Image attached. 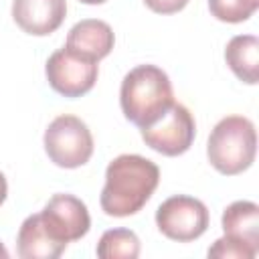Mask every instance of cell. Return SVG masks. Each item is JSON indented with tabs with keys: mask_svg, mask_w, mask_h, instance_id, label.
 Wrapping results in <instances>:
<instances>
[{
	"mask_svg": "<svg viewBox=\"0 0 259 259\" xmlns=\"http://www.w3.org/2000/svg\"><path fill=\"white\" fill-rule=\"evenodd\" d=\"M160 182V168L140 156L121 154L105 168V184L99 204L109 217H130L146 206Z\"/></svg>",
	"mask_w": 259,
	"mask_h": 259,
	"instance_id": "obj_1",
	"label": "cell"
},
{
	"mask_svg": "<svg viewBox=\"0 0 259 259\" xmlns=\"http://www.w3.org/2000/svg\"><path fill=\"white\" fill-rule=\"evenodd\" d=\"M174 103L170 77L156 65H138L125 73L119 89V105L127 121L148 127Z\"/></svg>",
	"mask_w": 259,
	"mask_h": 259,
	"instance_id": "obj_2",
	"label": "cell"
},
{
	"mask_svg": "<svg viewBox=\"0 0 259 259\" xmlns=\"http://www.w3.org/2000/svg\"><path fill=\"white\" fill-rule=\"evenodd\" d=\"M255 154L257 132L251 119L243 115H227L210 130L206 156L217 172L225 176L241 174L255 162Z\"/></svg>",
	"mask_w": 259,
	"mask_h": 259,
	"instance_id": "obj_3",
	"label": "cell"
},
{
	"mask_svg": "<svg viewBox=\"0 0 259 259\" xmlns=\"http://www.w3.org/2000/svg\"><path fill=\"white\" fill-rule=\"evenodd\" d=\"M45 152L59 168H79L93 156V136L77 115H59L45 130Z\"/></svg>",
	"mask_w": 259,
	"mask_h": 259,
	"instance_id": "obj_4",
	"label": "cell"
},
{
	"mask_svg": "<svg viewBox=\"0 0 259 259\" xmlns=\"http://www.w3.org/2000/svg\"><path fill=\"white\" fill-rule=\"evenodd\" d=\"M158 231L178 243H188L202 237L208 229V208L202 200L186 194L166 198L156 210Z\"/></svg>",
	"mask_w": 259,
	"mask_h": 259,
	"instance_id": "obj_5",
	"label": "cell"
},
{
	"mask_svg": "<svg viewBox=\"0 0 259 259\" xmlns=\"http://www.w3.org/2000/svg\"><path fill=\"white\" fill-rule=\"evenodd\" d=\"M140 134L154 152L162 156H180L190 150L196 136V123L188 107L174 101L158 121L142 127Z\"/></svg>",
	"mask_w": 259,
	"mask_h": 259,
	"instance_id": "obj_6",
	"label": "cell"
},
{
	"mask_svg": "<svg viewBox=\"0 0 259 259\" xmlns=\"http://www.w3.org/2000/svg\"><path fill=\"white\" fill-rule=\"evenodd\" d=\"M49 85L63 97H81L89 93L97 81L99 65L69 49L55 51L45 65Z\"/></svg>",
	"mask_w": 259,
	"mask_h": 259,
	"instance_id": "obj_7",
	"label": "cell"
},
{
	"mask_svg": "<svg viewBox=\"0 0 259 259\" xmlns=\"http://www.w3.org/2000/svg\"><path fill=\"white\" fill-rule=\"evenodd\" d=\"M45 231L59 243L69 245L89 233L91 217L85 202L73 194H53L38 212Z\"/></svg>",
	"mask_w": 259,
	"mask_h": 259,
	"instance_id": "obj_8",
	"label": "cell"
},
{
	"mask_svg": "<svg viewBox=\"0 0 259 259\" xmlns=\"http://www.w3.org/2000/svg\"><path fill=\"white\" fill-rule=\"evenodd\" d=\"M67 16V0H12L16 26L32 36L55 32Z\"/></svg>",
	"mask_w": 259,
	"mask_h": 259,
	"instance_id": "obj_9",
	"label": "cell"
},
{
	"mask_svg": "<svg viewBox=\"0 0 259 259\" xmlns=\"http://www.w3.org/2000/svg\"><path fill=\"white\" fill-rule=\"evenodd\" d=\"M113 42L115 36L107 22L97 18H85L71 26L65 40V49L99 63L111 53Z\"/></svg>",
	"mask_w": 259,
	"mask_h": 259,
	"instance_id": "obj_10",
	"label": "cell"
},
{
	"mask_svg": "<svg viewBox=\"0 0 259 259\" xmlns=\"http://www.w3.org/2000/svg\"><path fill=\"white\" fill-rule=\"evenodd\" d=\"M225 237L259 253V206L251 200H235L223 212Z\"/></svg>",
	"mask_w": 259,
	"mask_h": 259,
	"instance_id": "obj_11",
	"label": "cell"
},
{
	"mask_svg": "<svg viewBox=\"0 0 259 259\" xmlns=\"http://www.w3.org/2000/svg\"><path fill=\"white\" fill-rule=\"evenodd\" d=\"M67 245L55 241L42 227L38 212L22 221L16 235V253L22 259H57Z\"/></svg>",
	"mask_w": 259,
	"mask_h": 259,
	"instance_id": "obj_12",
	"label": "cell"
},
{
	"mask_svg": "<svg viewBox=\"0 0 259 259\" xmlns=\"http://www.w3.org/2000/svg\"><path fill=\"white\" fill-rule=\"evenodd\" d=\"M225 61L229 69L247 85L259 81V38L255 34H237L227 42Z\"/></svg>",
	"mask_w": 259,
	"mask_h": 259,
	"instance_id": "obj_13",
	"label": "cell"
},
{
	"mask_svg": "<svg viewBox=\"0 0 259 259\" xmlns=\"http://www.w3.org/2000/svg\"><path fill=\"white\" fill-rule=\"evenodd\" d=\"M95 253L101 259H136L140 255V239L130 229H109L101 235Z\"/></svg>",
	"mask_w": 259,
	"mask_h": 259,
	"instance_id": "obj_14",
	"label": "cell"
},
{
	"mask_svg": "<svg viewBox=\"0 0 259 259\" xmlns=\"http://www.w3.org/2000/svg\"><path fill=\"white\" fill-rule=\"evenodd\" d=\"M259 8V0H208L210 14L221 22H245Z\"/></svg>",
	"mask_w": 259,
	"mask_h": 259,
	"instance_id": "obj_15",
	"label": "cell"
},
{
	"mask_svg": "<svg viewBox=\"0 0 259 259\" xmlns=\"http://www.w3.org/2000/svg\"><path fill=\"white\" fill-rule=\"evenodd\" d=\"M206 253H208V257H219V259H253V257H257L255 251H251L249 247H245L237 241H231L229 237L217 239L208 247Z\"/></svg>",
	"mask_w": 259,
	"mask_h": 259,
	"instance_id": "obj_16",
	"label": "cell"
},
{
	"mask_svg": "<svg viewBox=\"0 0 259 259\" xmlns=\"http://www.w3.org/2000/svg\"><path fill=\"white\" fill-rule=\"evenodd\" d=\"M144 4L156 14H174L180 12L188 0H144Z\"/></svg>",
	"mask_w": 259,
	"mask_h": 259,
	"instance_id": "obj_17",
	"label": "cell"
},
{
	"mask_svg": "<svg viewBox=\"0 0 259 259\" xmlns=\"http://www.w3.org/2000/svg\"><path fill=\"white\" fill-rule=\"evenodd\" d=\"M6 194H8V182H6V176L0 172V204L6 200Z\"/></svg>",
	"mask_w": 259,
	"mask_h": 259,
	"instance_id": "obj_18",
	"label": "cell"
},
{
	"mask_svg": "<svg viewBox=\"0 0 259 259\" xmlns=\"http://www.w3.org/2000/svg\"><path fill=\"white\" fill-rule=\"evenodd\" d=\"M79 2H83V4H91V6H95V4H103V2H107V0H79Z\"/></svg>",
	"mask_w": 259,
	"mask_h": 259,
	"instance_id": "obj_19",
	"label": "cell"
}]
</instances>
